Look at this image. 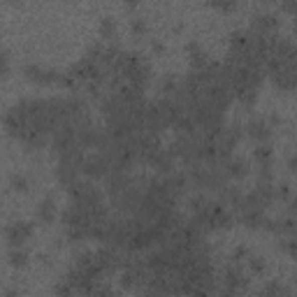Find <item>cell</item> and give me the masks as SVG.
Returning <instances> with one entry per match:
<instances>
[{
    "label": "cell",
    "mask_w": 297,
    "mask_h": 297,
    "mask_svg": "<svg viewBox=\"0 0 297 297\" xmlns=\"http://www.w3.org/2000/svg\"><path fill=\"white\" fill-rule=\"evenodd\" d=\"M31 235H33V228L28 223H24V221L21 223H12L7 228V239H10L12 246H21Z\"/></svg>",
    "instance_id": "obj_1"
},
{
    "label": "cell",
    "mask_w": 297,
    "mask_h": 297,
    "mask_svg": "<svg viewBox=\"0 0 297 297\" xmlns=\"http://www.w3.org/2000/svg\"><path fill=\"white\" fill-rule=\"evenodd\" d=\"M7 72H10V61L5 51H0V77H7Z\"/></svg>",
    "instance_id": "obj_7"
},
{
    "label": "cell",
    "mask_w": 297,
    "mask_h": 297,
    "mask_svg": "<svg viewBox=\"0 0 297 297\" xmlns=\"http://www.w3.org/2000/svg\"><path fill=\"white\" fill-rule=\"evenodd\" d=\"M14 188H19V190H26V181H24V179H14Z\"/></svg>",
    "instance_id": "obj_8"
},
{
    "label": "cell",
    "mask_w": 297,
    "mask_h": 297,
    "mask_svg": "<svg viewBox=\"0 0 297 297\" xmlns=\"http://www.w3.org/2000/svg\"><path fill=\"white\" fill-rule=\"evenodd\" d=\"M249 135L253 137V140H262V142H265L267 137H269V128H267L265 121H253L249 126Z\"/></svg>",
    "instance_id": "obj_2"
},
{
    "label": "cell",
    "mask_w": 297,
    "mask_h": 297,
    "mask_svg": "<svg viewBox=\"0 0 297 297\" xmlns=\"http://www.w3.org/2000/svg\"><path fill=\"white\" fill-rule=\"evenodd\" d=\"M116 33V26L112 24V19H105L103 21V37H112Z\"/></svg>",
    "instance_id": "obj_6"
},
{
    "label": "cell",
    "mask_w": 297,
    "mask_h": 297,
    "mask_svg": "<svg viewBox=\"0 0 297 297\" xmlns=\"http://www.w3.org/2000/svg\"><path fill=\"white\" fill-rule=\"evenodd\" d=\"M37 219L44 221V223H51V221L56 219V212H54V205H51V200H44L42 205H40V209H37Z\"/></svg>",
    "instance_id": "obj_3"
},
{
    "label": "cell",
    "mask_w": 297,
    "mask_h": 297,
    "mask_svg": "<svg viewBox=\"0 0 297 297\" xmlns=\"http://www.w3.org/2000/svg\"><path fill=\"white\" fill-rule=\"evenodd\" d=\"M10 258H12V265L14 267H24L26 265V253H24V251H17V246H14V251L10 253Z\"/></svg>",
    "instance_id": "obj_4"
},
{
    "label": "cell",
    "mask_w": 297,
    "mask_h": 297,
    "mask_svg": "<svg viewBox=\"0 0 297 297\" xmlns=\"http://www.w3.org/2000/svg\"><path fill=\"white\" fill-rule=\"evenodd\" d=\"M214 7H219V10H225V12H230L235 10V0H209Z\"/></svg>",
    "instance_id": "obj_5"
}]
</instances>
